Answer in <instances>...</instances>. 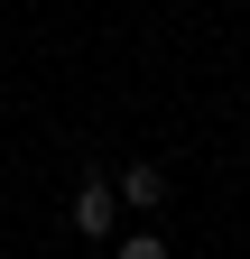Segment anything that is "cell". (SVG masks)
<instances>
[{
	"label": "cell",
	"instance_id": "1",
	"mask_svg": "<svg viewBox=\"0 0 250 259\" xmlns=\"http://www.w3.org/2000/svg\"><path fill=\"white\" fill-rule=\"evenodd\" d=\"M111 222H120V194H111L102 176H84V185H74V232H84V241H111Z\"/></svg>",
	"mask_w": 250,
	"mask_h": 259
},
{
	"label": "cell",
	"instance_id": "2",
	"mask_svg": "<svg viewBox=\"0 0 250 259\" xmlns=\"http://www.w3.org/2000/svg\"><path fill=\"white\" fill-rule=\"evenodd\" d=\"M111 194H120V204H130V213H158V204H167V167H148V157H139V167L120 176Z\"/></svg>",
	"mask_w": 250,
	"mask_h": 259
},
{
	"label": "cell",
	"instance_id": "3",
	"mask_svg": "<svg viewBox=\"0 0 250 259\" xmlns=\"http://www.w3.org/2000/svg\"><path fill=\"white\" fill-rule=\"evenodd\" d=\"M120 259H167V241H158V232H130V241H120Z\"/></svg>",
	"mask_w": 250,
	"mask_h": 259
}]
</instances>
